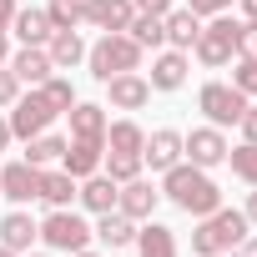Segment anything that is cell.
<instances>
[{"label": "cell", "instance_id": "6da1fadb", "mask_svg": "<svg viewBox=\"0 0 257 257\" xmlns=\"http://www.w3.org/2000/svg\"><path fill=\"white\" fill-rule=\"evenodd\" d=\"M162 197L177 202V207L192 212V217H207V212L222 207V187H217L202 167H192V162H177V167L162 172Z\"/></svg>", "mask_w": 257, "mask_h": 257}, {"label": "cell", "instance_id": "7a4b0ae2", "mask_svg": "<svg viewBox=\"0 0 257 257\" xmlns=\"http://www.w3.org/2000/svg\"><path fill=\"white\" fill-rule=\"evenodd\" d=\"M247 227H252V222H247L237 207H217V212L197 217L192 252H197V257H222V252H232V247H242V242H247Z\"/></svg>", "mask_w": 257, "mask_h": 257}, {"label": "cell", "instance_id": "3957f363", "mask_svg": "<svg viewBox=\"0 0 257 257\" xmlns=\"http://www.w3.org/2000/svg\"><path fill=\"white\" fill-rule=\"evenodd\" d=\"M86 66H91V76L106 86L111 76H121V71H137L142 66V46L126 36V31H106L91 51H86Z\"/></svg>", "mask_w": 257, "mask_h": 257}, {"label": "cell", "instance_id": "277c9868", "mask_svg": "<svg viewBox=\"0 0 257 257\" xmlns=\"http://www.w3.org/2000/svg\"><path fill=\"white\" fill-rule=\"evenodd\" d=\"M91 237H96L91 222H86L81 212H71V207H51V217L41 222V242H46L51 252H86Z\"/></svg>", "mask_w": 257, "mask_h": 257}, {"label": "cell", "instance_id": "5b68a950", "mask_svg": "<svg viewBox=\"0 0 257 257\" xmlns=\"http://www.w3.org/2000/svg\"><path fill=\"white\" fill-rule=\"evenodd\" d=\"M237 31H242V21H232L227 11H222V16H212V21L202 26V36H197L192 56H197L202 66H227V61L237 56Z\"/></svg>", "mask_w": 257, "mask_h": 257}, {"label": "cell", "instance_id": "8992f818", "mask_svg": "<svg viewBox=\"0 0 257 257\" xmlns=\"http://www.w3.org/2000/svg\"><path fill=\"white\" fill-rule=\"evenodd\" d=\"M56 116H61V111L51 106V96H46L41 86H31L26 96H16V111H11V137H16V142H31V137H41V132H46Z\"/></svg>", "mask_w": 257, "mask_h": 257}, {"label": "cell", "instance_id": "52a82bcc", "mask_svg": "<svg viewBox=\"0 0 257 257\" xmlns=\"http://www.w3.org/2000/svg\"><path fill=\"white\" fill-rule=\"evenodd\" d=\"M197 106L207 111L212 126H237L242 111H247V96H242L232 81H207V86L197 91Z\"/></svg>", "mask_w": 257, "mask_h": 257}, {"label": "cell", "instance_id": "ba28073f", "mask_svg": "<svg viewBox=\"0 0 257 257\" xmlns=\"http://www.w3.org/2000/svg\"><path fill=\"white\" fill-rule=\"evenodd\" d=\"M182 162H192V167H217V162H227V137H222V126H197L192 137H182Z\"/></svg>", "mask_w": 257, "mask_h": 257}, {"label": "cell", "instance_id": "9c48e42d", "mask_svg": "<svg viewBox=\"0 0 257 257\" xmlns=\"http://www.w3.org/2000/svg\"><path fill=\"white\" fill-rule=\"evenodd\" d=\"M157 202H162V187H152L147 177L121 182V192H116V212H126L132 222H147V217L157 212Z\"/></svg>", "mask_w": 257, "mask_h": 257}, {"label": "cell", "instance_id": "30bf717a", "mask_svg": "<svg viewBox=\"0 0 257 257\" xmlns=\"http://www.w3.org/2000/svg\"><path fill=\"white\" fill-rule=\"evenodd\" d=\"M0 197H11L16 207L36 202V197H41V167H31V162H11V167H0Z\"/></svg>", "mask_w": 257, "mask_h": 257}, {"label": "cell", "instance_id": "8fae6325", "mask_svg": "<svg viewBox=\"0 0 257 257\" xmlns=\"http://www.w3.org/2000/svg\"><path fill=\"white\" fill-rule=\"evenodd\" d=\"M106 96H111V106H116V111H142V106L152 101V81H147V76H137V71H121V76H111V81H106Z\"/></svg>", "mask_w": 257, "mask_h": 257}, {"label": "cell", "instance_id": "7c38bea8", "mask_svg": "<svg viewBox=\"0 0 257 257\" xmlns=\"http://www.w3.org/2000/svg\"><path fill=\"white\" fill-rule=\"evenodd\" d=\"M137 16L132 0H81V21H91L96 31H126Z\"/></svg>", "mask_w": 257, "mask_h": 257}, {"label": "cell", "instance_id": "4fadbf2b", "mask_svg": "<svg viewBox=\"0 0 257 257\" xmlns=\"http://www.w3.org/2000/svg\"><path fill=\"white\" fill-rule=\"evenodd\" d=\"M71 142H106V106H96V101H76L71 111Z\"/></svg>", "mask_w": 257, "mask_h": 257}, {"label": "cell", "instance_id": "5bb4252c", "mask_svg": "<svg viewBox=\"0 0 257 257\" xmlns=\"http://www.w3.org/2000/svg\"><path fill=\"white\" fill-rule=\"evenodd\" d=\"M142 162H147L152 172H167V167H177V162H182V132H172V126L152 132V137H147V147H142Z\"/></svg>", "mask_w": 257, "mask_h": 257}, {"label": "cell", "instance_id": "9a60e30c", "mask_svg": "<svg viewBox=\"0 0 257 257\" xmlns=\"http://www.w3.org/2000/svg\"><path fill=\"white\" fill-rule=\"evenodd\" d=\"M6 66H11V71H16V81H26V86H41V81H51V76H56V66H51L46 46H21Z\"/></svg>", "mask_w": 257, "mask_h": 257}, {"label": "cell", "instance_id": "2e32d148", "mask_svg": "<svg viewBox=\"0 0 257 257\" xmlns=\"http://www.w3.org/2000/svg\"><path fill=\"white\" fill-rule=\"evenodd\" d=\"M101 157H106V142H66V152H61V172H71V177L81 182V177L101 172Z\"/></svg>", "mask_w": 257, "mask_h": 257}, {"label": "cell", "instance_id": "e0dca14e", "mask_svg": "<svg viewBox=\"0 0 257 257\" xmlns=\"http://www.w3.org/2000/svg\"><path fill=\"white\" fill-rule=\"evenodd\" d=\"M116 192H121V182H111L106 172H91V177H81V187H76L81 207H86V212H96V217L116 207Z\"/></svg>", "mask_w": 257, "mask_h": 257}, {"label": "cell", "instance_id": "ac0fdd59", "mask_svg": "<svg viewBox=\"0 0 257 257\" xmlns=\"http://www.w3.org/2000/svg\"><path fill=\"white\" fill-rule=\"evenodd\" d=\"M152 91H182L187 86V51H162L152 61Z\"/></svg>", "mask_w": 257, "mask_h": 257}, {"label": "cell", "instance_id": "d6986e66", "mask_svg": "<svg viewBox=\"0 0 257 257\" xmlns=\"http://www.w3.org/2000/svg\"><path fill=\"white\" fill-rule=\"evenodd\" d=\"M36 237H41V222H36L31 212H21V207L0 222V247H11V252H31Z\"/></svg>", "mask_w": 257, "mask_h": 257}, {"label": "cell", "instance_id": "ffe728a7", "mask_svg": "<svg viewBox=\"0 0 257 257\" xmlns=\"http://www.w3.org/2000/svg\"><path fill=\"white\" fill-rule=\"evenodd\" d=\"M162 26H167V46H172V51H192L197 36H202V16H192L187 6H182V11H167Z\"/></svg>", "mask_w": 257, "mask_h": 257}, {"label": "cell", "instance_id": "44dd1931", "mask_svg": "<svg viewBox=\"0 0 257 257\" xmlns=\"http://www.w3.org/2000/svg\"><path fill=\"white\" fill-rule=\"evenodd\" d=\"M137 257H177V232L147 217V227H137Z\"/></svg>", "mask_w": 257, "mask_h": 257}, {"label": "cell", "instance_id": "7402d4cb", "mask_svg": "<svg viewBox=\"0 0 257 257\" xmlns=\"http://www.w3.org/2000/svg\"><path fill=\"white\" fill-rule=\"evenodd\" d=\"M11 31H16L21 46H46V41H51V16H46L41 6H26V11H16Z\"/></svg>", "mask_w": 257, "mask_h": 257}, {"label": "cell", "instance_id": "603a6c76", "mask_svg": "<svg viewBox=\"0 0 257 257\" xmlns=\"http://www.w3.org/2000/svg\"><path fill=\"white\" fill-rule=\"evenodd\" d=\"M46 56H51V66H56V71H71L76 61H86V41H81V31H51Z\"/></svg>", "mask_w": 257, "mask_h": 257}, {"label": "cell", "instance_id": "cb8c5ba5", "mask_svg": "<svg viewBox=\"0 0 257 257\" xmlns=\"http://www.w3.org/2000/svg\"><path fill=\"white\" fill-rule=\"evenodd\" d=\"M91 232H96L106 247H132V242H137V222L126 217V212H116V207H111V212H101V222H96Z\"/></svg>", "mask_w": 257, "mask_h": 257}, {"label": "cell", "instance_id": "d4e9b609", "mask_svg": "<svg viewBox=\"0 0 257 257\" xmlns=\"http://www.w3.org/2000/svg\"><path fill=\"white\" fill-rule=\"evenodd\" d=\"M76 177L71 172H51V167H41V197L36 202H46V207H71V197H76Z\"/></svg>", "mask_w": 257, "mask_h": 257}, {"label": "cell", "instance_id": "484cf974", "mask_svg": "<svg viewBox=\"0 0 257 257\" xmlns=\"http://www.w3.org/2000/svg\"><path fill=\"white\" fill-rule=\"evenodd\" d=\"M142 147H147V132H142L137 121H116V126H106V152L142 157Z\"/></svg>", "mask_w": 257, "mask_h": 257}, {"label": "cell", "instance_id": "4316f807", "mask_svg": "<svg viewBox=\"0 0 257 257\" xmlns=\"http://www.w3.org/2000/svg\"><path fill=\"white\" fill-rule=\"evenodd\" d=\"M126 36H132L142 51H157V46H167V26H162V16H147V11H137V16H132Z\"/></svg>", "mask_w": 257, "mask_h": 257}, {"label": "cell", "instance_id": "83f0119b", "mask_svg": "<svg viewBox=\"0 0 257 257\" xmlns=\"http://www.w3.org/2000/svg\"><path fill=\"white\" fill-rule=\"evenodd\" d=\"M61 152H66V137H31L26 142V157L21 162H31V167H51V162H61Z\"/></svg>", "mask_w": 257, "mask_h": 257}, {"label": "cell", "instance_id": "f1b7e54d", "mask_svg": "<svg viewBox=\"0 0 257 257\" xmlns=\"http://www.w3.org/2000/svg\"><path fill=\"white\" fill-rule=\"evenodd\" d=\"M227 162H232V172L247 182V187H257V142H242V147H227Z\"/></svg>", "mask_w": 257, "mask_h": 257}, {"label": "cell", "instance_id": "f546056e", "mask_svg": "<svg viewBox=\"0 0 257 257\" xmlns=\"http://www.w3.org/2000/svg\"><path fill=\"white\" fill-rule=\"evenodd\" d=\"M101 167H106V177H111V182H132V177H142V167H147V162H142V157L106 152V157H101Z\"/></svg>", "mask_w": 257, "mask_h": 257}, {"label": "cell", "instance_id": "4dcf8cb0", "mask_svg": "<svg viewBox=\"0 0 257 257\" xmlns=\"http://www.w3.org/2000/svg\"><path fill=\"white\" fill-rule=\"evenodd\" d=\"M46 16H51V31H76L81 26V0H51Z\"/></svg>", "mask_w": 257, "mask_h": 257}, {"label": "cell", "instance_id": "1f68e13d", "mask_svg": "<svg viewBox=\"0 0 257 257\" xmlns=\"http://www.w3.org/2000/svg\"><path fill=\"white\" fill-rule=\"evenodd\" d=\"M232 86L247 96V101H257V56H237V71H232Z\"/></svg>", "mask_w": 257, "mask_h": 257}, {"label": "cell", "instance_id": "d6a6232c", "mask_svg": "<svg viewBox=\"0 0 257 257\" xmlns=\"http://www.w3.org/2000/svg\"><path fill=\"white\" fill-rule=\"evenodd\" d=\"M41 91L51 96V106H56L61 116H66V111L76 106V86H71V81H61V76H51V81H41Z\"/></svg>", "mask_w": 257, "mask_h": 257}, {"label": "cell", "instance_id": "836d02e7", "mask_svg": "<svg viewBox=\"0 0 257 257\" xmlns=\"http://www.w3.org/2000/svg\"><path fill=\"white\" fill-rule=\"evenodd\" d=\"M16 96H21L16 71H11V66H0V106H16Z\"/></svg>", "mask_w": 257, "mask_h": 257}, {"label": "cell", "instance_id": "e575fe53", "mask_svg": "<svg viewBox=\"0 0 257 257\" xmlns=\"http://www.w3.org/2000/svg\"><path fill=\"white\" fill-rule=\"evenodd\" d=\"M237 56H257V21H242V31H237Z\"/></svg>", "mask_w": 257, "mask_h": 257}, {"label": "cell", "instance_id": "d590c367", "mask_svg": "<svg viewBox=\"0 0 257 257\" xmlns=\"http://www.w3.org/2000/svg\"><path fill=\"white\" fill-rule=\"evenodd\" d=\"M227 6H232V0H187V11H192V16H202V21H212V16H222Z\"/></svg>", "mask_w": 257, "mask_h": 257}, {"label": "cell", "instance_id": "8d00e7d4", "mask_svg": "<svg viewBox=\"0 0 257 257\" xmlns=\"http://www.w3.org/2000/svg\"><path fill=\"white\" fill-rule=\"evenodd\" d=\"M242 142H257V101H247V111H242Z\"/></svg>", "mask_w": 257, "mask_h": 257}, {"label": "cell", "instance_id": "74e56055", "mask_svg": "<svg viewBox=\"0 0 257 257\" xmlns=\"http://www.w3.org/2000/svg\"><path fill=\"white\" fill-rule=\"evenodd\" d=\"M137 11H147V16H167L172 11V0H132Z\"/></svg>", "mask_w": 257, "mask_h": 257}, {"label": "cell", "instance_id": "f35d334b", "mask_svg": "<svg viewBox=\"0 0 257 257\" xmlns=\"http://www.w3.org/2000/svg\"><path fill=\"white\" fill-rule=\"evenodd\" d=\"M16 11H21L16 0H0V31H11V21H16Z\"/></svg>", "mask_w": 257, "mask_h": 257}, {"label": "cell", "instance_id": "ab89813d", "mask_svg": "<svg viewBox=\"0 0 257 257\" xmlns=\"http://www.w3.org/2000/svg\"><path fill=\"white\" fill-rule=\"evenodd\" d=\"M11 61V31H0V66Z\"/></svg>", "mask_w": 257, "mask_h": 257}, {"label": "cell", "instance_id": "60d3db41", "mask_svg": "<svg viewBox=\"0 0 257 257\" xmlns=\"http://www.w3.org/2000/svg\"><path fill=\"white\" fill-rule=\"evenodd\" d=\"M242 217H247V222H257V192L247 197V207H242Z\"/></svg>", "mask_w": 257, "mask_h": 257}, {"label": "cell", "instance_id": "b9f144b4", "mask_svg": "<svg viewBox=\"0 0 257 257\" xmlns=\"http://www.w3.org/2000/svg\"><path fill=\"white\" fill-rule=\"evenodd\" d=\"M11 142H16V137H11V121H0V152H6Z\"/></svg>", "mask_w": 257, "mask_h": 257}, {"label": "cell", "instance_id": "7bdbcfd3", "mask_svg": "<svg viewBox=\"0 0 257 257\" xmlns=\"http://www.w3.org/2000/svg\"><path fill=\"white\" fill-rule=\"evenodd\" d=\"M242 21H257V0H242Z\"/></svg>", "mask_w": 257, "mask_h": 257}, {"label": "cell", "instance_id": "ee69618b", "mask_svg": "<svg viewBox=\"0 0 257 257\" xmlns=\"http://www.w3.org/2000/svg\"><path fill=\"white\" fill-rule=\"evenodd\" d=\"M237 252H242V257H257V237H247V242H242Z\"/></svg>", "mask_w": 257, "mask_h": 257}, {"label": "cell", "instance_id": "f6af8a7d", "mask_svg": "<svg viewBox=\"0 0 257 257\" xmlns=\"http://www.w3.org/2000/svg\"><path fill=\"white\" fill-rule=\"evenodd\" d=\"M0 257H21V252H11V247H0Z\"/></svg>", "mask_w": 257, "mask_h": 257}, {"label": "cell", "instance_id": "bcb514c9", "mask_svg": "<svg viewBox=\"0 0 257 257\" xmlns=\"http://www.w3.org/2000/svg\"><path fill=\"white\" fill-rule=\"evenodd\" d=\"M71 257H101V252H71Z\"/></svg>", "mask_w": 257, "mask_h": 257}, {"label": "cell", "instance_id": "7dc6e473", "mask_svg": "<svg viewBox=\"0 0 257 257\" xmlns=\"http://www.w3.org/2000/svg\"><path fill=\"white\" fill-rule=\"evenodd\" d=\"M31 257H46V252H31Z\"/></svg>", "mask_w": 257, "mask_h": 257}]
</instances>
